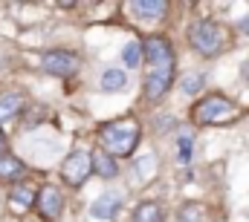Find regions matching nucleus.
Segmentation results:
<instances>
[{
	"label": "nucleus",
	"mask_w": 249,
	"mask_h": 222,
	"mask_svg": "<svg viewBox=\"0 0 249 222\" xmlns=\"http://www.w3.org/2000/svg\"><path fill=\"white\" fill-rule=\"evenodd\" d=\"M142 58H145V55H142V44H139V41H130V44L122 49L124 66H133V69H136V66L142 63Z\"/></svg>",
	"instance_id": "obj_16"
},
{
	"label": "nucleus",
	"mask_w": 249,
	"mask_h": 222,
	"mask_svg": "<svg viewBox=\"0 0 249 222\" xmlns=\"http://www.w3.org/2000/svg\"><path fill=\"white\" fill-rule=\"evenodd\" d=\"M177 222H203V214H200V208L191 202V205H186V208L180 211V220Z\"/></svg>",
	"instance_id": "obj_19"
},
{
	"label": "nucleus",
	"mask_w": 249,
	"mask_h": 222,
	"mask_svg": "<svg viewBox=\"0 0 249 222\" xmlns=\"http://www.w3.org/2000/svg\"><path fill=\"white\" fill-rule=\"evenodd\" d=\"M99 139H102V147H105L107 156H130L139 144V121L130 118V115L107 121L99 130Z\"/></svg>",
	"instance_id": "obj_2"
},
{
	"label": "nucleus",
	"mask_w": 249,
	"mask_h": 222,
	"mask_svg": "<svg viewBox=\"0 0 249 222\" xmlns=\"http://www.w3.org/2000/svg\"><path fill=\"white\" fill-rule=\"evenodd\" d=\"M3 63H6V58H3V52H0V69H3Z\"/></svg>",
	"instance_id": "obj_22"
},
{
	"label": "nucleus",
	"mask_w": 249,
	"mask_h": 222,
	"mask_svg": "<svg viewBox=\"0 0 249 222\" xmlns=\"http://www.w3.org/2000/svg\"><path fill=\"white\" fill-rule=\"evenodd\" d=\"M41 66H44V72H50V75L67 78V75H72V72L78 69V55L64 52V49H53V52H44Z\"/></svg>",
	"instance_id": "obj_7"
},
{
	"label": "nucleus",
	"mask_w": 249,
	"mask_h": 222,
	"mask_svg": "<svg viewBox=\"0 0 249 222\" xmlns=\"http://www.w3.org/2000/svg\"><path fill=\"white\" fill-rule=\"evenodd\" d=\"M6 153V136H3V130H0V156Z\"/></svg>",
	"instance_id": "obj_20"
},
{
	"label": "nucleus",
	"mask_w": 249,
	"mask_h": 222,
	"mask_svg": "<svg viewBox=\"0 0 249 222\" xmlns=\"http://www.w3.org/2000/svg\"><path fill=\"white\" fill-rule=\"evenodd\" d=\"M188 44L194 47V52L212 58L226 47V32L214 20H194L191 29H188Z\"/></svg>",
	"instance_id": "obj_3"
},
{
	"label": "nucleus",
	"mask_w": 249,
	"mask_h": 222,
	"mask_svg": "<svg viewBox=\"0 0 249 222\" xmlns=\"http://www.w3.org/2000/svg\"><path fill=\"white\" fill-rule=\"evenodd\" d=\"M238 115V107L223 95H206L194 104V121L197 124H226Z\"/></svg>",
	"instance_id": "obj_4"
},
{
	"label": "nucleus",
	"mask_w": 249,
	"mask_h": 222,
	"mask_svg": "<svg viewBox=\"0 0 249 222\" xmlns=\"http://www.w3.org/2000/svg\"><path fill=\"white\" fill-rule=\"evenodd\" d=\"M119 208H122V196H119V193H102V196L93 202L90 214H93L96 220H113V217L119 214Z\"/></svg>",
	"instance_id": "obj_10"
},
{
	"label": "nucleus",
	"mask_w": 249,
	"mask_h": 222,
	"mask_svg": "<svg viewBox=\"0 0 249 222\" xmlns=\"http://www.w3.org/2000/svg\"><path fill=\"white\" fill-rule=\"evenodd\" d=\"M241 29H244V32L249 35V17H244V23H241Z\"/></svg>",
	"instance_id": "obj_21"
},
{
	"label": "nucleus",
	"mask_w": 249,
	"mask_h": 222,
	"mask_svg": "<svg viewBox=\"0 0 249 222\" xmlns=\"http://www.w3.org/2000/svg\"><path fill=\"white\" fill-rule=\"evenodd\" d=\"M124 84H127V75L119 66H110V69L102 72V90L105 93H116V90H122Z\"/></svg>",
	"instance_id": "obj_15"
},
{
	"label": "nucleus",
	"mask_w": 249,
	"mask_h": 222,
	"mask_svg": "<svg viewBox=\"0 0 249 222\" xmlns=\"http://www.w3.org/2000/svg\"><path fill=\"white\" fill-rule=\"evenodd\" d=\"M203 87H206V75H186L183 78V93H188V95H197Z\"/></svg>",
	"instance_id": "obj_18"
},
{
	"label": "nucleus",
	"mask_w": 249,
	"mask_h": 222,
	"mask_svg": "<svg viewBox=\"0 0 249 222\" xmlns=\"http://www.w3.org/2000/svg\"><path fill=\"white\" fill-rule=\"evenodd\" d=\"M35 196H38V190H35L29 182H18V185L9 188V202H12V208H15L18 214L29 211V208L35 205Z\"/></svg>",
	"instance_id": "obj_9"
},
{
	"label": "nucleus",
	"mask_w": 249,
	"mask_h": 222,
	"mask_svg": "<svg viewBox=\"0 0 249 222\" xmlns=\"http://www.w3.org/2000/svg\"><path fill=\"white\" fill-rule=\"evenodd\" d=\"M23 173H26V165L18 156H12V153L0 156V182H18Z\"/></svg>",
	"instance_id": "obj_11"
},
{
	"label": "nucleus",
	"mask_w": 249,
	"mask_h": 222,
	"mask_svg": "<svg viewBox=\"0 0 249 222\" xmlns=\"http://www.w3.org/2000/svg\"><path fill=\"white\" fill-rule=\"evenodd\" d=\"M127 9H130L142 23H157V20L168 12V6H165L162 0H136V3H130Z\"/></svg>",
	"instance_id": "obj_8"
},
{
	"label": "nucleus",
	"mask_w": 249,
	"mask_h": 222,
	"mask_svg": "<svg viewBox=\"0 0 249 222\" xmlns=\"http://www.w3.org/2000/svg\"><path fill=\"white\" fill-rule=\"evenodd\" d=\"M90 173H93V153H87V150H72L61 165L64 182L72 188H81Z\"/></svg>",
	"instance_id": "obj_5"
},
{
	"label": "nucleus",
	"mask_w": 249,
	"mask_h": 222,
	"mask_svg": "<svg viewBox=\"0 0 249 222\" xmlns=\"http://www.w3.org/2000/svg\"><path fill=\"white\" fill-rule=\"evenodd\" d=\"M23 107V95L20 93H3L0 95V121H9L15 118Z\"/></svg>",
	"instance_id": "obj_13"
},
{
	"label": "nucleus",
	"mask_w": 249,
	"mask_h": 222,
	"mask_svg": "<svg viewBox=\"0 0 249 222\" xmlns=\"http://www.w3.org/2000/svg\"><path fill=\"white\" fill-rule=\"evenodd\" d=\"M93 170H96L102 179H113L119 167H116V159H113V156H107L105 150H96V153H93Z\"/></svg>",
	"instance_id": "obj_14"
},
{
	"label": "nucleus",
	"mask_w": 249,
	"mask_h": 222,
	"mask_svg": "<svg viewBox=\"0 0 249 222\" xmlns=\"http://www.w3.org/2000/svg\"><path fill=\"white\" fill-rule=\"evenodd\" d=\"M191 147H194V139H191V133H180V139H177V159L188 165L191 162Z\"/></svg>",
	"instance_id": "obj_17"
},
{
	"label": "nucleus",
	"mask_w": 249,
	"mask_h": 222,
	"mask_svg": "<svg viewBox=\"0 0 249 222\" xmlns=\"http://www.w3.org/2000/svg\"><path fill=\"white\" fill-rule=\"evenodd\" d=\"M35 208H38V214L47 222H55L64 211V193L55 185H44L38 190V196H35Z\"/></svg>",
	"instance_id": "obj_6"
},
{
	"label": "nucleus",
	"mask_w": 249,
	"mask_h": 222,
	"mask_svg": "<svg viewBox=\"0 0 249 222\" xmlns=\"http://www.w3.org/2000/svg\"><path fill=\"white\" fill-rule=\"evenodd\" d=\"M162 220H165V211H162L160 202H142L133 211V222H162Z\"/></svg>",
	"instance_id": "obj_12"
},
{
	"label": "nucleus",
	"mask_w": 249,
	"mask_h": 222,
	"mask_svg": "<svg viewBox=\"0 0 249 222\" xmlns=\"http://www.w3.org/2000/svg\"><path fill=\"white\" fill-rule=\"evenodd\" d=\"M142 55L148 61L145 98L148 101H160L174 84V52H171L165 38H148L142 44Z\"/></svg>",
	"instance_id": "obj_1"
}]
</instances>
